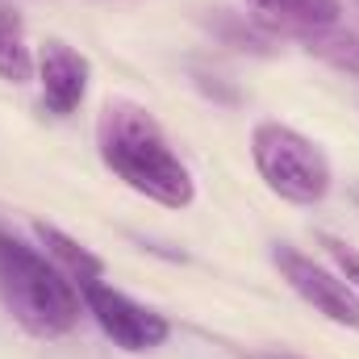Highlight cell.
<instances>
[{
    "mask_svg": "<svg viewBox=\"0 0 359 359\" xmlns=\"http://www.w3.org/2000/svg\"><path fill=\"white\" fill-rule=\"evenodd\" d=\"M96 147L104 168L117 180H126L138 196L163 205V209H188L196 196L192 172L184 168L163 126L151 117V109L134 100H104L96 117Z\"/></svg>",
    "mask_w": 359,
    "mask_h": 359,
    "instance_id": "6da1fadb",
    "label": "cell"
},
{
    "mask_svg": "<svg viewBox=\"0 0 359 359\" xmlns=\"http://www.w3.org/2000/svg\"><path fill=\"white\" fill-rule=\"evenodd\" d=\"M0 301L34 339L72 334L84 309L80 288L59 271V264L8 230H0Z\"/></svg>",
    "mask_w": 359,
    "mask_h": 359,
    "instance_id": "7a4b0ae2",
    "label": "cell"
},
{
    "mask_svg": "<svg viewBox=\"0 0 359 359\" xmlns=\"http://www.w3.org/2000/svg\"><path fill=\"white\" fill-rule=\"evenodd\" d=\"M251 159L264 184L292 205H318L330 192V159L313 138L284 121H259L251 130Z\"/></svg>",
    "mask_w": 359,
    "mask_h": 359,
    "instance_id": "3957f363",
    "label": "cell"
},
{
    "mask_svg": "<svg viewBox=\"0 0 359 359\" xmlns=\"http://www.w3.org/2000/svg\"><path fill=\"white\" fill-rule=\"evenodd\" d=\"M80 297H84V309L96 318V326L113 339V347H121V351H130V355L155 351V347H163L168 334H172V326H168L163 313L138 305L134 297H126L121 288H113V284H104V280L84 284Z\"/></svg>",
    "mask_w": 359,
    "mask_h": 359,
    "instance_id": "277c9868",
    "label": "cell"
},
{
    "mask_svg": "<svg viewBox=\"0 0 359 359\" xmlns=\"http://www.w3.org/2000/svg\"><path fill=\"white\" fill-rule=\"evenodd\" d=\"M271 264L288 280V288L305 305H313L322 318H330L334 326H359V292L343 276L326 271L322 264H313L305 251H297L288 243H276L271 247Z\"/></svg>",
    "mask_w": 359,
    "mask_h": 359,
    "instance_id": "5b68a950",
    "label": "cell"
},
{
    "mask_svg": "<svg viewBox=\"0 0 359 359\" xmlns=\"http://www.w3.org/2000/svg\"><path fill=\"white\" fill-rule=\"evenodd\" d=\"M251 21L264 25L268 34L292 38L305 50L313 42H322L326 34H334L343 21V0H247Z\"/></svg>",
    "mask_w": 359,
    "mask_h": 359,
    "instance_id": "8992f818",
    "label": "cell"
},
{
    "mask_svg": "<svg viewBox=\"0 0 359 359\" xmlns=\"http://www.w3.org/2000/svg\"><path fill=\"white\" fill-rule=\"evenodd\" d=\"M34 80L42 88V104L55 113V117H72L92 84V63L67 42L50 38L42 50H38V67H34Z\"/></svg>",
    "mask_w": 359,
    "mask_h": 359,
    "instance_id": "52a82bcc",
    "label": "cell"
},
{
    "mask_svg": "<svg viewBox=\"0 0 359 359\" xmlns=\"http://www.w3.org/2000/svg\"><path fill=\"white\" fill-rule=\"evenodd\" d=\"M34 234H38V243L46 247V255L59 264V271H63L76 288H84V284H92V280H104V264L92 255L84 243H76L72 234H63L59 226L34 222Z\"/></svg>",
    "mask_w": 359,
    "mask_h": 359,
    "instance_id": "ba28073f",
    "label": "cell"
},
{
    "mask_svg": "<svg viewBox=\"0 0 359 359\" xmlns=\"http://www.w3.org/2000/svg\"><path fill=\"white\" fill-rule=\"evenodd\" d=\"M34 67H38V55L25 38V21L21 13L13 8H0V80L21 88L34 80Z\"/></svg>",
    "mask_w": 359,
    "mask_h": 359,
    "instance_id": "9c48e42d",
    "label": "cell"
},
{
    "mask_svg": "<svg viewBox=\"0 0 359 359\" xmlns=\"http://www.w3.org/2000/svg\"><path fill=\"white\" fill-rule=\"evenodd\" d=\"M309 55L326 59L330 67H339V72H347V76H359V29L339 25L334 34H326L322 42H313Z\"/></svg>",
    "mask_w": 359,
    "mask_h": 359,
    "instance_id": "30bf717a",
    "label": "cell"
},
{
    "mask_svg": "<svg viewBox=\"0 0 359 359\" xmlns=\"http://www.w3.org/2000/svg\"><path fill=\"white\" fill-rule=\"evenodd\" d=\"M318 243L326 247V255L334 259V268H339V276L351 284L359 292V247H351L347 238H339V234H318Z\"/></svg>",
    "mask_w": 359,
    "mask_h": 359,
    "instance_id": "8fae6325",
    "label": "cell"
},
{
    "mask_svg": "<svg viewBox=\"0 0 359 359\" xmlns=\"http://www.w3.org/2000/svg\"><path fill=\"white\" fill-rule=\"evenodd\" d=\"M251 359H305V355H292L284 347H271V351H259V355H251Z\"/></svg>",
    "mask_w": 359,
    "mask_h": 359,
    "instance_id": "7c38bea8",
    "label": "cell"
}]
</instances>
